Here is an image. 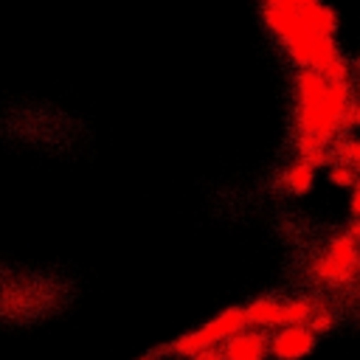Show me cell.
Here are the masks:
<instances>
[{"instance_id":"cell-1","label":"cell","mask_w":360,"mask_h":360,"mask_svg":"<svg viewBox=\"0 0 360 360\" xmlns=\"http://www.w3.org/2000/svg\"><path fill=\"white\" fill-rule=\"evenodd\" d=\"M354 90L349 79H329L321 70L295 73V146L315 169L335 160L332 143L349 129Z\"/></svg>"},{"instance_id":"cell-2","label":"cell","mask_w":360,"mask_h":360,"mask_svg":"<svg viewBox=\"0 0 360 360\" xmlns=\"http://www.w3.org/2000/svg\"><path fill=\"white\" fill-rule=\"evenodd\" d=\"M262 17L295 68H312L329 79H349V62L343 59L335 37L315 31L298 8L262 3Z\"/></svg>"},{"instance_id":"cell-3","label":"cell","mask_w":360,"mask_h":360,"mask_svg":"<svg viewBox=\"0 0 360 360\" xmlns=\"http://www.w3.org/2000/svg\"><path fill=\"white\" fill-rule=\"evenodd\" d=\"M248 326V315H245V307H228L222 309L219 315H214L208 323L169 340L166 346H160L158 352L160 354H172V357H191L208 346H219L225 338H231L233 332L245 329Z\"/></svg>"},{"instance_id":"cell-4","label":"cell","mask_w":360,"mask_h":360,"mask_svg":"<svg viewBox=\"0 0 360 360\" xmlns=\"http://www.w3.org/2000/svg\"><path fill=\"white\" fill-rule=\"evenodd\" d=\"M357 267H360V245L349 233H343L326 245V253L312 262L309 273L323 284H346L354 278Z\"/></svg>"},{"instance_id":"cell-5","label":"cell","mask_w":360,"mask_h":360,"mask_svg":"<svg viewBox=\"0 0 360 360\" xmlns=\"http://www.w3.org/2000/svg\"><path fill=\"white\" fill-rule=\"evenodd\" d=\"M315 343H318V332L309 323H284L276 326L273 335H267L270 357L276 360H301L312 354Z\"/></svg>"},{"instance_id":"cell-6","label":"cell","mask_w":360,"mask_h":360,"mask_svg":"<svg viewBox=\"0 0 360 360\" xmlns=\"http://www.w3.org/2000/svg\"><path fill=\"white\" fill-rule=\"evenodd\" d=\"M222 357L225 360H267L270 346H267V335L264 329L256 326H245L239 332H233L231 338H225L219 343Z\"/></svg>"},{"instance_id":"cell-7","label":"cell","mask_w":360,"mask_h":360,"mask_svg":"<svg viewBox=\"0 0 360 360\" xmlns=\"http://www.w3.org/2000/svg\"><path fill=\"white\" fill-rule=\"evenodd\" d=\"M281 304L278 298H256L245 307V315H248V326H256V329H276L281 326Z\"/></svg>"},{"instance_id":"cell-8","label":"cell","mask_w":360,"mask_h":360,"mask_svg":"<svg viewBox=\"0 0 360 360\" xmlns=\"http://www.w3.org/2000/svg\"><path fill=\"white\" fill-rule=\"evenodd\" d=\"M312 183H315V166L309 160H304V158H298L281 174V188L290 191V194H304V191L312 188Z\"/></svg>"},{"instance_id":"cell-9","label":"cell","mask_w":360,"mask_h":360,"mask_svg":"<svg viewBox=\"0 0 360 360\" xmlns=\"http://www.w3.org/2000/svg\"><path fill=\"white\" fill-rule=\"evenodd\" d=\"M321 309L318 298H292L281 304V326L284 323H309V318Z\"/></svg>"},{"instance_id":"cell-10","label":"cell","mask_w":360,"mask_h":360,"mask_svg":"<svg viewBox=\"0 0 360 360\" xmlns=\"http://www.w3.org/2000/svg\"><path fill=\"white\" fill-rule=\"evenodd\" d=\"M332 155H335V160H343V163H349V166H354L360 172V138L340 135L332 143Z\"/></svg>"},{"instance_id":"cell-11","label":"cell","mask_w":360,"mask_h":360,"mask_svg":"<svg viewBox=\"0 0 360 360\" xmlns=\"http://www.w3.org/2000/svg\"><path fill=\"white\" fill-rule=\"evenodd\" d=\"M326 177H329V183H335V186L352 188V186H354V180L360 177V172H357L354 166L343 163V160H332V163H329V172H326Z\"/></svg>"},{"instance_id":"cell-12","label":"cell","mask_w":360,"mask_h":360,"mask_svg":"<svg viewBox=\"0 0 360 360\" xmlns=\"http://www.w3.org/2000/svg\"><path fill=\"white\" fill-rule=\"evenodd\" d=\"M186 360H225V357H222L219 346H208V349H202V352H197V354H191Z\"/></svg>"},{"instance_id":"cell-13","label":"cell","mask_w":360,"mask_h":360,"mask_svg":"<svg viewBox=\"0 0 360 360\" xmlns=\"http://www.w3.org/2000/svg\"><path fill=\"white\" fill-rule=\"evenodd\" d=\"M352 214H354V219H360V177L354 180V186H352Z\"/></svg>"},{"instance_id":"cell-14","label":"cell","mask_w":360,"mask_h":360,"mask_svg":"<svg viewBox=\"0 0 360 360\" xmlns=\"http://www.w3.org/2000/svg\"><path fill=\"white\" fill-rule=\"evenodd\" d=\"M360 127V98L352 101V110H349V129Z\"/></svg>"},{"instance_id":"cell-15","label":"cell","mask_w":360,"mask_h":360,"mask_svg":"<svg viewBox=\"0 0 360 360\" xmlns=\"http://www.w3.org/2000/svg\"><path fill=\"white\" fill-rule=\"evenodd\" d=\"M262 3H270V6H290V8H298V6H307L312 0H262Z\"/></svg>"},{"instance_id":"cell-16","label":"cell","mask_w":360,"mask_h":360,"mask_svg":"<svg viewBox=\"0 0 360 360\" xmlns=\"http://www.w3.org/2000/svg\"><path fill=\"white\" fill-rule=\"evenodd\" d=\"M346 233H349V236H352V239H354V242L360 245V219H357V222H354V225H352V228H349Z\"/></svg>"},{"instance_id":"cell-17","label":"cell","mask_w":360,"mask_h":360,"mask_svg":"<svg viewBox=\"0 0 360 360\" xmlns=\"http://www.w3.org/2000/svg\"><path fill=\"white\" fill-rule=\"evenodd\" d=\"M141 360H152V357H141Z\"/></svg>"}]
</instances>
